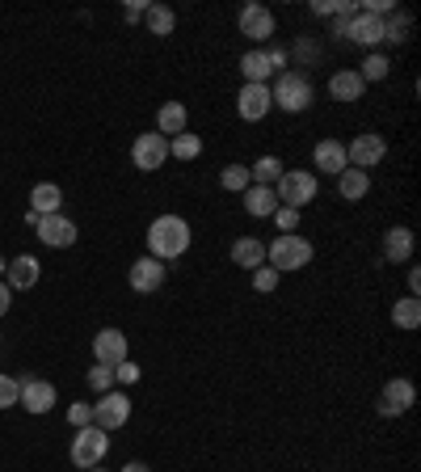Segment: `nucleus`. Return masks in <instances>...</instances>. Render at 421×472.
<instances>
[{"instance_id": "nucleus-1", "label": "nucleus", "mask_w": 421, "mask_h": 472, "mask_svg": "<svg viewBox=\"0 0 421 472\" xmlns=\"http://www.w3.org/2000/svg\"><path fill=\"white\" fill-rule=\"evenodd\" d=\"M190 244H195V228L181 215H156L147 224V258L173 261L181 253H190Z\"/></svg>"}, {"instance_id": "nucleus-2", "label": "nucleus", "mask_w": 421, "mask_h": 472, "mask_svg": "<svg viewBox=\"0 0 421 472\" xmlns=\"http://www.w3.org/2000/svg\"><path fill=\"white\" fill-rule=\"evenodd\" d=\"M312 258H316V249H312V241L308 236H299V232H291V236H274V241L266 244V266H274L278 275L304 270Z\"/></svg>"}, {"instance_id": "nucleus-3", "label": "nucleus", "mask_w": 421, "mask_h": 472, "mask_svg": "<svg viewBox=\"0 0 421 472\" xmlns=\"http://www.w3.org/2000/svg\"><path fill=\"white\" fill-rule=\"evenodd\" d=\"M270 98H274V110H287V115H304L312 106V81L308 72H278V81L270 84Z\"/></svg>"}, {"instance_id": "nucleus-4", "label": "nucleus", "mask_w": 421, "mask_h": 472, "mask_svg": "<svg viewBox=\"0 0 421 472\" xmlns=\"http://www.w3.org/2000/svg\"><path fill=\"white\" fill-rule=\"evenodd\" d=\"M316 173L312 169H282V178L274 181V195H278V207H295L304 212L312 198H316Z\"/></svg>"}, {"instance_id": "nucleus-5", "label": "nucleus", "mask_w": 421, "mask_h": 472, "mask_svg": "<svg viewBox=\"0 0 421 472\" xmlns=\"http://www.w3.org/2000/svg\"><path fill=\"white\" fill-rule=\"evenodd\" d=\"M106 452H110V435L101 430V426H81L76 430V439H72V464L76 468H98L101 460H106Z\"/></svg>"}, {"instance_id": "nucleus-6", "label": "nucleus", "mask_w": 421, "mask_h": 472, "mask_svg": "<svg viewBox=\"0 0 421 472\" xmlns=\"http://www.w3.org/2000/svg\"><path fill=\"white\" fill-rule=\"evenodd\" d=\"M164 161H169V140H164L161 131L135 135V144H131V164H135L139 173H156Z\"/></svg>"}, {"instance_id": "nucleus-7", "label": "nucleus", "mask_w": 421, "mask_h": 472, "mask_svg": "<svg viewBox=\"0 0 421 472\" xmlns=\"http://www.w3.org/2000/svg\"><path fill=\"white\" fill-rule=\"evenodd\" d=\"M17 384H21V392H17V405L26 409V413H34V418L51 413V409H55V401H60V392H55V384H51V380L26 375V380H17Z\"/></svg>"}, {"instance_id": "nucleus-8", "label": "nucleus", "mask_w": 421, "mask_h": 472, "mask_svg": "<svg viewBox=\"0 0 421 472\" xmlns=\"http://www.w3.org/2000/svg\"><path fill=\"white\" fill-rule=\"evenodd\" d=\"M384 156H388V144H384V135H375V131H362V135H354V140L346 144L350 169H362V173H371Z\"/></svg>"}, {"instance_id": "nucleus-9", "label": "nucleus", "mask_w": 421, "mask_h": 472, "mask_svg": "<svg viewBox=\"0 0 421 472\" xmlns=\"http://www.w3.org/2000/svg\"><path fill=\"white\" fill-rule=\"evenodd\" d=\"M131 422V401H127V392H101L98 401H93V426H101L106 435L110 430H118V426H127Z\"/></svg>"}, {"instance_id": "nucleus-10", "label": "nucleus", "mask_w": 421, "mask_h": 472, "mask_svg": "<svg viewBox=\"0 0 421 472\" xmlns=\"http://www.w3.org/2000/svg\"><path fill=\"white\" fill-rule=\"evenodd\" d=\"M34 232H38V241L47 244V249H72L76 244V236H81V228L68 220V215H38V224H34Z\"/></svg>"}, {"instance_id": "nucleus-11", "label": "nucleus", "mask_w": 421, "mask_h": 472, "mask_svg": "<svg viewBox=\"0 0 421 472\" xmlns=\"http://www.w3.org/2000/svg\"><path fill=\"white\" fill-rule=\"evenodd\" d=\"M274 110V98H270V84H241V93H236V115L244 123H261V118H270Z\"/></svg>"}, {"instance_id": "nucleus-12", "label": "nucleus", "mask_w": 421, "mask_h": 472, "mask_svg": "<svg viewBox=\"0 0 421 472\" xmlns=\"http://www.w3.org/2000/svg\"><path fill=\"white\" fill-rule=\"evenodd\" d=\"M413 405H417L413 380H388L384 392H379V413H384V418H401V413H409Z\"/></svg>"}, {"instance_id": "nucleus-13", "label": "nucleus", "mask_w": 421, "mask_h": 472, "mask_svg": "<svg viewBox=\"0 0 421 472\" xmlns=\"http://www.w3.org/2000/svg\"><path fill=\"white\" fill-rule=\"evenodd\" d=\"M164 278H169V270H164V261H156V258H139V261H131V270H127L131 292H139V295L161 292Z\"/></svg>"}, {"instance_id": "nucleus-14", "label": "nucleus", "mask_w": 421, "mask_h": 472, "mask_svg": "<svg viewBox=\"0 0 421 472\" xmlns=\"http://www.w3.org/2000/svg\"><path fill=\"white\" fill-rule=\"evenodd\" d=\"M123 358H131L127 355V333H123V329H114V325L98 329V333H93V363L118 367Z\"/></svg>"}, {"instance_id": "nucleus-15", "label": "nucleus", "mask_w": 421, "mask_h": 472, "mask_svg": "<svg viewBox=\"0 0 421 472\" xmlns=\"http://www.w3.org/2000/svg\"><path fill=\"white\" fill-rule=\"evenodd\" d=\"M274 13L266 9V4H244L241 9V34L249 43H270L274 38Z\"/></svg>"}, {"instance_id": "nucleus-16", "label": "nucleus", "mask_w": 421, "mask_h": 472, "mask_svg": "<svg viewBox=\"0 0 421 472\" xmlns=\"http://www.w3.org/2000/svg\"><path fill=\"white\" fill-rule=\"evenodd\" d=\"M346 43H358V47L375 51L379 43H384V17L362 13V9H358V17H350V26H346Z\"/></svg>"}, {"instance_id": "nucleus-17", "label": "nucleus", "mask_w": 421, "mask_h": 472, "mask_svg": "<svg viewBox=\"0 0 421 472\" xmlns=\"http://www.w3.org/2000/svg\"><path fill=\"white\" fill-rule=\"evenodd\" d=\"M312 169H321V173H346L350 161H346V144L341 140H321V144L312 148Z\"/></svg>"}, {"instance_id": "nucleus-18", "label": "nucleus", "mask_w": 421, "mask_h": 472, "mask_svg": "<svg viewBox=\"0 0 421 472\" xmlns=\"http://www.w3.org/2000/svg\"><path fill=\"white\" fill-rule=\"evenodd\" d=\"M38 275H43V266H38V258H30V253H21V258L9 261V270H4V283H9V292H30L34 283H38Z\"/></svg>"}, {"instance_id": "nucleus-19", "label": "nucleus", "mask_w": 421, "mask_h": 472, "mask_svg": "<svg viewBox=\"0 0 421 472\" xmlns=\"http://www.w3.org/2000/svg\"><path fill=\"white\" fill-rule=\"evenodd\" d=\"M329 93H333V101H362L367 84L358 76V68H341V72L329 76Z\"/></svg>"}, {"instance_id": "nucleus-20", "label": "nucleus", "mask_w": 421, "mask_h": 472, "mask_svg": "<svg viewBox=\"0 0 421 472\" xmlns=\"http://www.w3.org/2000/svg\"><path fill=\"white\" fill-rule=\"evenodd\" d=\"M156 131H161L164 140H173L181 131H190V110L181 106V101H164L161 110H156Z\"/></svg>"}, {"instance_id": "nucleus-21", "label": "nucleus", "mask_w": 421, "mask_h": 472, "mask_svg": "<svg viewBox=\"0 0 421 472\" xmlns=\"http://www.w3.org/2000/svg\"><path fill=\"white\" fill-rule=\"evenodd\" d=\"M413 228H405V224H396V228H388L384 232V258L388 261H396V266H401V261H409L413 258Z\"/></svg>"}, {"instance_id": "nucleus-22", "label": "nucleus", "mask_w": 421, "mask_h": 472, "mask_svg": "<svg viewBox=\"0 0 421 472\" xmlns=\"http://www.w3.org/2000/svg\"><path fill=\"white\" fill-rule=\"evenodd\" d=\"M244 212L253 215V220H270V215L278 212L274 186H249V190H244Z\"/></svg>"}, {"instance_id": "nucleus-23", "label": "nucleus", "mask_w": 421, "mask_h": 472, "mask_svg": "<svg viewBox=\"0 0 421 472\" xmlns=\"http://www.w3.org/2000/svg\"><path fill=\"white\" fill-rule=\"evenodd\" d=\"M241 72H244V84H270V76H274L270 55H266L261 47L244 51V55H241Z\"/></svg>"}, {"instance_id": "nucleus-24", "label": "nucleus", "mask_w": 421, "mask_h": 472, "mask_svg": "<svg viewBox=\"0 0 421 472\" xmlns=\"http://www.w3.org/2000/svg\"><path fill=\"white\" fill-rule=\"evenodd\" d=\"M64 207V190L55 186V181H38L30 190V212L34 215H55Z\"/></svg>"}, {"instance_id": "nucleus-25", "label": "nucleus", "mask_w": 421, "mask_h": 472, "mask_svg": "<svg viewBox=\"0 0 421 472\" xmlns=\"http://www.w3.org/2000/svg\"><path fill=\"white\" fill-rule=\"evenodd\" d=\"M338 195L346 198V203H362V198L371 195V173H362V169L338 173Z\"/></svg>"}, {"instance_id": "nucleus-26", "label": "nucleus", "mask_w": 421, "mask_h": 472, "mask_svg": "<svg viewBox=\"0 0 421 472\" xmlns=\"http://www.w3.org/2000/svg\"><path fill=\"white\" fill-rule=\"evenodd\" d=\"M232 261L241 270H258L261 261H266V241L261 236H241V241L232 244Z\"/></svg>"}, {"instance_id": "nucleus-27", "label": "nucleus", "mask_w": 421, "mask_h": 472, "mask_svg": "<svg viewBox=\"0 0 421 472\" xmlns=\"http://www.w3.org/2000/svg\"><path fill=\"white\" fill-rule=\"evenodd\" d=\"M144 21H147V34H156V38H169V34L178 30V13L169 4H147Z\"/></svg>"}, {"instance_id": "nucleus-28", "label": "nucleus", "mask_w": 421, "mask_h": 472, "mask_svg": "<svg viewBox=\"0 0 421 472\" xmlns=\"http://www.w3.org/2000/svg\"><path fill=\"white\" fill-rule=\"evenodd\" d=\"M392 325L396 329H417L421 325V300L417 295H405L392 304Z\"/></svg>"}, {"instance_id": "nucleus-29", "label": "nucleus", "mask_w": 421, "mask_h": 472, "mask_svg": "<svg viewBox=\"0 0 421 472\" xmlns=\"http://www.w3.org/2000/svg\"><path fill=\"white\" fill-rule=\"evenodd\" d=\"M282 169H287V164L278 161V156H258V161L249 164V181H253V186H274V181L282 178Z\"/></svg>"}, {"instance_id": "nucleus-30", "label": "nucleus", "mask_w": 421, "mask_h": 472, "mask_svg": "<svg viewBox=\"0 0 421 472\" xmlns=\"http://www.w3.org/2000/svg\"><path fill=\"white\" fill-rule=\"evenodd\" d=\"M169 156H178V161H198L203 156V140H198L195 131H181L169 140Z\"/></svg>"}, {"instance_id": "nucleus-31", "label": "nucleus", "mask_w": 421, "mask_h": 472, "mask_svg": "<svg viewBox=\"0 0 421 472\" xmlns=\"http://www.w3.org/2000/svg\"><path fill=\"white\" fill-rule=\"evenodd\" d=\"M388 72H392V64H388V55H384V51H371V55L362 60V68H358L362 84H379V81H388Z\"/></svg>"}, {"instance_id": "nucleus-32", "label": "nucleus", "mask_w": 421, "mask_h": 472, "mask_svg": "<svg viewBox=\"0 0 421 472\" xmlns=\"http://www.w3.org/2000/svg\"><path fill=\"white\" fill-rule=\"evenodd\" d=\"M219 186H224L227 195H244L253 181H249V164H227L224 173H219Z\"/></svg>"}, {"instance_id": "nucleus-33", "label": "nucleus", "mask_w": 421, "mask_h": 472, "mask_svg": "<svg viewBox=\"0 0 421 472\" xmlns=\"http://www.w3.org/2000/svg\"><path fill=\"white\" fill-rule=\"evenodd\" d=\"M249 278H253V292H258V295L278 292V283H282V275H278L274 266H266V261H261V266H258V270H253Z\"/></svg>"}, {"instance_id": "nucleus-34", "label": "nucleus", "mask_w": 421, "mask_h": 472, "mask_svg": "<svg viewBox=\"0 0 421 472\" xmlns=\"http://www.w3.org/2000/svg\"><path fill=\"white\" fill-rule=\"evenodd\" d=\"M384 43H409V13L384 17Z\"/></svg>"}, {"instance_id": "nucleus-35", "label": "nucleus", "mask_w": 421, "mask_h": 472, "mask_svg": "<svg viewBox=\"0 0 421 472\" xmlns=\"http://www.w3.org/2000/svg\"><path fill=\"white\" fill-rule=\"evenodd\" d=\"M270 220H274L278 236H291V232H299V212H295V207H278Z\"/></svg>"}, {"instance_id": "nucleus-36", "label": "nucleus", "mask_w": 421, "mask_h": 472, "mask_svg": "<svg viewBox=\"0 0 421 472\" xmlns=\"http://www.w3.org/2000/svg\"><path fill=\"white\" fill-rule=\"evenodd\" d=\"M89 384H93V392H110L114 388V367L93 363V367H89Z\"/></svg>"}, {"instance_id": "nucleus-37", "label": "nucleus", "mask_w": 421, "mask_h": 472, "mask_svg": "<svg viewBox=\"0 0 421 472\" xmlns=\"http://www.w3.org/2000/svg\"><path fill=\"white\" fill-rule=\"evenodd\" d=\"M17 392H21V384H17L13 375H0V409H13Z\"/></svg>"}, {"instance_id": "nucleus-38", "label": "nucleus", "mask_w": 421, "mask_h": 472, "mask_svg": "<svg viewBox=\"0 0 421 472\" xmlns=\"http://www.w3.org/2000/svg\"><path fill=\"white\" fill-rule=\"evenodd\" d=\"M68 422L76 426V430H81V426H93V405H89V401H76V405L68 409Z\"/></svg>"}, {"instance_id": "nucleus-39", "label": "nucleus", "mask_w": 421, "mask_h": 472, "mask_svg": "<svg viewBox=\"0 0 421 472\" xmlns=\"http://www.w3.org/2000/svg\"><path fill=\"white\" fill-rule=\"evenodd\" d=\"M139 380V367L131 363V358H123L118 367H114V384H135Z\"/></svg>"}, {"instance_id": "nucleus-40", "label": "nucleus", "mask_w": 421, "mask_h": 472, "mask_svg": "<svg viewBox=\"0 0 421 472\" xmlns=\"http://www.w3.org/2000/svg\"><path fill=\"white\" fill-rule=\"evenodd\" d=\"M312 13H316V17H329V21H333V17L341 13V0H312Z\"/></svg>"}, {"instance_id": "nucleus-41", "label": "nucleus", "mask_w": 421, "mask_h": 472, "mask_svg": "<svg viewBox=\"0 0 421 472\" xmlns=\"http://www.w3.org/2000/svg\"><path fill=\"white\" fill-rule=\"evenodd\" d=\"M147 13V0H131V4H123V21H144Z\"/></svg>"}, {"instance_id": "nucleus-42", "label": "nucleus", "mask_w": 421, "mask_h": 472, "mask_svg": "<svg viewBox=\"0 0 421 472\" xmlns=\"http://www.w3.org/2000/svg\"><path fill=\"white\" fill-rule=\"evenodd\" d=\"M9 308H13V292H9V283L0 278V316H4Z\"/></svg>"}, {"instance_id": "nucleus-43", "label": "nucleus", "mask_w": 421, "mask_h": 472, "mask_svg": "<svg viewBox=\"0 0 421 472\" xmlns=\"http://www.w3.org/2000/svg\"><path fill=\"white\" fill-rule=\"evenodd\" d=\"M405 278H409V295H417V292H421V270L413 266V270H409Z\"/></svg>"}, {"instance_id": "nucleus-44", "label": "nucleus", "mask_w": 421, "mask_h": 472, "mask_svg": "<svg viewBox=\"0 0 421 472\" xmlns=\"http://www.w3.org/2000/svg\"><path fill=\"white\" fill-rule=\"evenodd\" d=\"M118 472H152V468H147L144 460H127V464H123V468H118Z\"/></svg>"}, {"instance_id": "nucleus-45", "label": "nucleus", "mask_w": 421, "mask_h": 472, "mask_svg": "<svg viewBox=\"0 0 421 472\" xmlns=\"http://www.w3.org/2000/svg\"><path fill=\"white\" fill-rule=\"evenodd\" d=\"M4 270H9V258H4V253H0V278H4Z\"/></svg>"}, {"instance_id": "nucleus-46", "label": "nucleus", "mask_w": 421, "mask_h": 472, "mask_svg": "<svg viewBox=\"0 0 421 472\" xmlns=\"http://www.w3.org/2000/svg\"><path fill=\"white\" fill-rule=\"evenodd\" d=\"M89 472H106V468H101V464H98V468H89Z\"/></svg>"}]
</instances>
